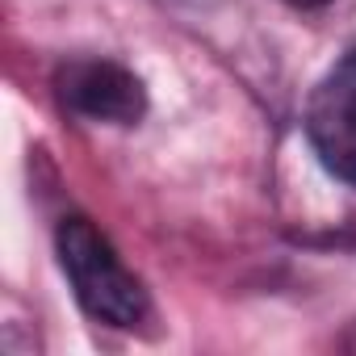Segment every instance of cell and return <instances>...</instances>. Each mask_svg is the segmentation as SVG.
Instances as JSON below:
<instances>
[{
  "label": "cell",
  "mask_w": 356,
  "mask_h": 356,
  "mask_svg": "<svg viewBox=\"0 0 356 356\" xmlns=\"http://www.w3.org/2000/svg\"><path fill=\"white\" fill-rule=\"evenodd\" d=\"M59 264L72 281L76 302L109 327H134L147 318V289L143 281L122 264L113 243L88 222V218H63L55 235Z\"/></svg>",
  "instance_id": "1"
},
{
  "label": "cell",
  "mask_w": 356,
  "mask_h": 356,
  "mask_svg": "<svg viewBox=\"0 0 356 356\" xmlns=\"http://www.w3.org/2000/svg\"><path fill=\"white\" fill-rule=\"evenodd\" d=\"M306 138L318 163L343 185H356V51L339 55L306 101Z\"/></svg>",
  "instance_id": "2"
},
{
  "label": "cell",
  "mask_w": 356,
  "mask_h": 356,
  "mask_svg": "<svg viewBox=\"0 0 356 356\" xmlns=\"http://www.w3.org/2000/svg\"><path fill=\"white\" fill-rule=\"evenodd\" d=\"M285 5H293V9H327L331 0H285Z\"/></svg>",
  "instance_id": "4"
},
{
  "label": "cell",
  "mask_w": 356,
  "mask_h": 356,
  "mask_svg": "<svg viewBox=\"0 0 356 356\" xmlns=\"http://www.w3.org/2000/svg\"><path fill=\"white\" fill-rule=\"evenodd\" d=\"M63 109L88 122H109V126H134L147 113V88L143 80L113 63V59H72L55 76Z\"/></svg>",
  "instance_id": "3"
}]
</instances>
